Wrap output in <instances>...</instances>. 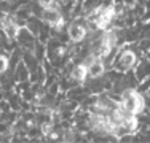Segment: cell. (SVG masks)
<instances>
[{
  "mask_svg": "<svg viewBox=\"0 0 150 143\" xmlns=\"http://www.w3.org/2000/svg\"><path fill=\"white\" fill-rule=\"evenodd\" d=\"M120 105L131 114H142L145 111V97L137 88H128L120 92Z\"/></svg>",
  "mask_w": 150,
  "mask_h": 143,
  "instance_id": "cell-1",
  "label": "cell"
},
{
  "mask_svg": "<svg viewBox=\"0 0 150 143\" xmlns=\"http://www.w3.org/2000/svg\"><path fill=\"white\" fill-rule=\"evenodd\" d=\"M137 60H139V56L133 48H129V46L128 48H121L117 51L115 57H113L112 69L120 72V73H126V72L134 69Z\"/></svg>",
  "mask_w": 150,
  "mask_h": 143,
  "instance_id": "cell-2",
  "label": "cell"
},
{
  "mask_svg": "<svg viewBox=\"0 0 150 143\" xmlns=\"http://www.w3.org/2000/svg\"><path fill=\"white\" fill-rule=\"evenodd\" d=\"M40 19L45 26H48L50 29H53L54 32H59L62 29L64 22H66V18H64V13L61 11L59 8H54V6H50V8H42L40 11Z\"/></svg>",
  "mask_w": 150,
  "mask_h": 143,
  "instance_id": "cell-3",
  "label": "cell"
},
{
  "mask_svg": "<svg viewBox=\"0 0 150 143\" xmlns=\"http://www.w3.org/2000/svg\"><path fill=\"white\" fill-rule=\"evenodd\" d=\"M85 22H86V19H85V14L80 18H77V19H74L72 22L67 26V38H69L70 43H74V45H78V43H83L86 40L88 37V29L85 26Z\"/></svg>",
  "mask_w": 150,
  "mask_h": 143,
  "instance_id": "cell-4",
  "label": "cell"
},
{
  "mask_svg": "<svg viewBox=\"0 0 150 143\" xmlns=\"http://www.w3.org/2000/svg\"><path fill=\"white\" fill-rule=\"evenodd\" d=\"M16 40L24 49H26V51H34V46H35V43H37V37L29 30L27 26H21L19 32H18Z\"/></svg>",
  "mask_w": 150,
  "mask_h": 143,
  "instance_id": "cell-5",
  "label": "cell"
},
{
  "mask_svg": "<svg viewBox=\"0 0 150 143\" xmlns=\"http://www.w3.org/2000/svg\"><path fill=\"white\" fill-rule=\"evenodd\" d=\"M67 76L70 78V81H72L74 84H85L86 80H88V67H86V64L85 62L74 64Z\"/></svg>",
  "mask_w": 150,
  "mask_h": 143,
  "instance_id": "cell-6",
  "label": "cell"
},
{
  "mask_svg": "<svg viewBox=\"0 0 150 143\" xmlns=\"http://www.w3.org/2000/svg\"><path fill=\"white\" fill-rule=\"evenodd\" d=\"M10 70V59L6 57V54L0 53V75H5Z\"/></svg>",
  "mask_w": 150,
  "mask_h": 143,
  "instance_id": "cell-7",
  "label": "cell"
},
{
  "mask_svg": "<svg viewBox=\"0 0 150 143\" xmlns=\"http://www.w3.org/2000/svg\"><path fill=\"white\" fill-rule=\"evenodd\" d=\"M121 3L125 5V8H126V10H131V11H133L136 6H137L139 0H121Z\"/></svg>",
  "mask_w": 150,
  "mask_h": 143,
  "instance_id": "cell-8",
  "label": "cell"
},
{
  "mask_svg": "<svg viewBox=\"0 0 150 143\" xmlns=\"http://www.w3.org/2000/svg\"><path fill=\"white\" fill-rule=\"evenodd\" d=\"M37 3L40 5V8H50L56 5V0H37Z\"/></svg>",
  "mask_w": 150,
  "mask_h": 143,
  "instance_id": "cell-9",
  "label": "cell"
}]
</instances>
